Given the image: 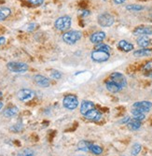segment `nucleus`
I'll use <instances>...</instances> for the list:
<instances>
[{
  "mask_svg": "<svg viewBox=\"0 0 152 156\" xmlns=\"http://www.w3.org/2000/svg\"><path fill=\"white\" fill-rule=\"evenodd\" d=\"M90 151L93 153V154H96V155H99L103 152V149L98 146V145H94V144H92L91 147H90Z\"/></svg>",
  "mask_w": 152,
  "mask_h": 156,
  "instance_id": "24",
  "label": "nucleus"
},
{
  "mask_svg": "<svg viewBox=\"0 0 152 156\" xmlns=\"http://www.w3.org/2000/svg\"><path fill=\"white\" fill-rule=\"evenodd\" d=\"M34 80L35 82L40 87H44V88H47L50 86V81L48 78H46L45 76H42V75H36L34 77Z\"/></svg>",
  "mask_w": 152,
  "mask_h": 156,
  "instance_id": "12",
  "label": "nucleus"
},
{
  "mask_svg": "<svg viewBox=\"0 0 152 156\" xmlns=\"http://www.w3.org/2000/svg\"><path fill=\"white\" fill-rule=\"evenodd\" d=\"M54 26L59 31H65L71 26V18L69 16L59 17L54 23Z\"/></svg>",
  "mask_w": 152,
  "mask_h": 156,
  "instance_id": "2",
  "label": "nucleus"
},
{
  "mask_svg": "<svg viewBox=\"0 0 152 156\" xmlns=\"http://www.w3.org/2000/svg\"><path fill=\"white\" fill-rule=\"evenodd\" d=\"M91 145H92V143H90L89 141L81 140V141H79L78 144V149L79 151H89Z\"/></svg>",
  "mask_w": 152,
  "mask_h": 156,
  "instance_id": "21",
  "label": "nucleus"
},
{
  "mask_svg": "<svg viewBox=\"0 0 152 156\" xmlns=\"http://www.w3.org/2000/svg\"><path fill=\"white\" fill-rule=\"evenodd\" d=\"M152 54L151 49H140L133 52V55L136 57H143V56H149Z\"/></svg>",
  "mask_w": 152,
  "mask_h": 156,
  "instance_id": "20",
  "label": "nucleus"
},
{
  "mask_svg": "<svg viewBox=\"0 0 152 156\" xmlns=\"http://www.w3.org/2000/svg\"><path fill=\"white\" fill-rule=\"evenodd\" d=\"M127 125H128V128L132 131H136L138 130L141 127V121H138V120H135V119H133V120H130L128 122H127Z\"/></svg>",
  "mask_w": 152,
  "mask_h": 156,
  "instance_id": "17",
  "label": "nucleus"
},
{
  "mask_svg": "<svg viewBox=\"0 0 152 156\" xmlns=\"http://www.w3.org/2000/svg\"><path fill=\"white\" fill-rule=\"evenodd\" d=\"M82 34L79 31H70V32H66L63 35V40L65 42L66 44L69 45H73L81 38Z\"/></svg>",
  "mask_w": 152,
  "mask_h": 156,
  "instance_id": "1",
  "label": "nucleus"
},
{
  "mask_svg": "<svg viewBox=\"0 0 152 156\" xmlns=\"http://www.w3.org/2000/svg\"><path fill=\"white\" fill-rule=\"evenodd\" d=\"M141 149H142V146L139 143H135V144H133L131 152H132V154L133 156H136V155H138V153L141 151Z\"/></svg>",
  "mask_w": 152,
  "mask_h": 156,
  "instance_id": "26",
  "label": "nucleus"
},
{
  "mask_svg": "<svg viewBox=\"0 0 152 156\" xmlns=\"http://www.w3.org/2000/svg\"><path fill=\"white\" fill-rule=\"evenodd\" d=\"M133 33L134 36H140V37L141 36H149V35H152V28L148 27V26L141 25V26L136 27Z\"/></svg>",
  "mask_w": 152,
  "mask_h": 156,
  "instance_id": "9",
  "label": "nucleus"
},
{
  "mask_svg": "<svg viewBox=\"0 0 152 156\" xmlns=\"http://www.w3.org/2000/svg\"><path fill=\"white\" fill-rule=\"evenodd\" d=\"M143 70L146 72H152V61H149L145 64L143 66Z\"/></svg>",
  "mask_w": 152,
  "mask_h": 156,
  "instance_id": "29",
  "label": "nucleus"
},
{
  "mask_svg": "<svg viewBox=\"0 0 152 156\" xmlns=\"http://www.w3.org/2000/svg\"><path fill=\"white\" fill-rule=\"evenodd\" d=\"M150 18H151V20H152V13L150 14Z\"/></svg>",
  "mask_w": 152,
  "mask_h": 156,
  "instance_id": "36",
  "label": "nucleus"
},
{
  "mask_svg": "<svg viewBox=\"0 0 152 156\" xmlns=\"http://www.w3.org/2000/svg\"><path fill=\"white\" fill-rule=\"evenodd\" d=\"M36 94L34 91L30 89H22L17 93V97L22 102H27L30 101L35 97Z\"/></svg>",
  "mask_w": 152,
  "mask_h": 156,
  "instance_id": "6",
  "label": "nucleus"
},
{
  "mask_svg": "<svg viewBox=\"0 0 152 156\" xmlns=\"http://www.w3.org/2000/svg\"><path fill=\"white\" fill-rule=\"evenodd\" d=\"M5 41H6V38H5V37H0V45L3 44V43H5Z\"/></svg>",
  "mask_w": 152,
  "mask_h": 156,
  "instance_id": "32",
  "label": "nucleus"
},
{
  "mask_svg": "<svg viewBox=\"0 0 152 156\" xmlns=\"http://www.w3.org/2000/svg\"><path fill=\"white\" fill-rule=\"evenodd\" d=\"M125 1H126V0H113V2H114L115 4H117V5H120V4L124 3Z\"/></svg>",
  "mask_w": 152,
  "mask_h": 156,
  "instance_id": "31",
  "label": "nucleus"
},
{
  "mask_svg": "<svg viewBox=\"0 0 152 156\" xmlns=\"http://www.w3.org/2000/svg\"><path fill=\"white\" fill-rule=\"evenodd\" d=\"M2 108H3V103H2L1 101H0V110H1Z\"/></svg>",
  "mask_w": 152,
  "mask_h": 156,
  "instance_id": "33",
  "label": "nucleus"
},
{
  "mask_svg": "<svg viewBox=\"0 0 152 156\" xmlns=\"http://www.w3.org/2000/svg\"><path fill=\"white\" fill-rule=\"evenodd\" d=\"M28 1L33 4V5H36V6H39L41 4H43L44 2V0H28Z\"/></svg>",
  "mask_w": 152,
  "mask_h": 156,
  "instance_id": "30",
  "label": "nucleus"
},
{
  "mask_svg": "<svg viewBox=\"0 0 152 156\" xmlns=\"http://www.w3.org/2000/svg\"><path fill=\"white\" fill-rule=\"evenodd\" d=\"M144 9L143 6L140 5H135V4H132V5H128L126 7V9L129 11H140Z\"/></svg>",
  "mask_w": 152,
  "mask_h": 156,
  "instance_id": "25",
  "label": "nucleus"
},
{
  "mask_svg": "<svg viewBox=\"0 0 152 156\" xmlns=\"http://www.w3.org/2000/svg\"><path fill=\"white\" fill-rule=\"evenodd\" d=\"M137 44L142 48H147L150 45V39L147 36H141L137 38Z\"/></svg>",
  "mask_w": 152,
  "mask_h": 156,
  "instance_id": "18",
  "label": "nucleus"
},
{
  "mask_svg": "<svg viewBox=\"0 0 152 156\" xmlns=\"http://www.w3.org/2000/svg\"><path fill=\"white\" fill-rule=\"evenodd\" d=\"M91 57H92V60L94 61V62L102 63V62H105V61H107L109 59L110 54H109V52L95 50V51H93L92 52Z\"/></svg>",
  "mask_w": 152,
  "mask_h": 156,
  "instance_id": "5",
  "label": "nucleus"
},
{
  "mask_svg": "<svg viewBox=\"0 0 152 156\" xmlns=\"http://www.w3.org/2000/svg\"><path fill=\"white\" fill-rule=\"evenodd\" d=\"M63 105L65 108L69 110H74L78 106V97L74 94H67L63 99Z\"/></svg>",
  "mask_w": 152,
  "mask_h": 156,
  "instance_id": "3",
  "label": "nucleus"
},
{
  "mask_svg": "<svg viewBox=\"0 0 152 156\" xmlns=\"http://www.w3.org/2000/svg\"><path fill=\"white\" fill-rule=\"evenodd\" d=\"M118 47H119V49H120L121 51H125V52H129L133 50V45L126 40H120L118 43Z\"/></svg>",
  "mask_w": 152,
  "mask_h": 156,
  "instance_id": "15",
  "label": "nucleus"
},
{
  "mask_svg": "<svg viewBox=\"0 0 152 156\" xmlns=\"http://www.w3.org/2000/svg\"><path fill=\"white\" fill-rule=\"evenodd\" d=\"M1 97H2V93L0 92V99H1Z\"/></svg>",
  "mask_w": 152,
  "mask_h": 156,
  "instance_id": "35",
  "label": "nucleus"
},
{
  "mask_svg": "<svg viewBox=\"0 0 152 156\" xmlns=\"http://www.w3.org/2000/svg\"><path fill=\"white\" fill-rule=\"evenodd\" d=\"M11 13L10 9L6 8V7H1L0 8V21H4L6 20Z\"/></svg>",
  "mask_w": 152,
  "mask_h": 156,
  "instance_id": "22",
  "label": "nucleus"
},
{
  "mask_svg": "<svg viewBox=\"0 0 152 156\" xmlns=\"http://www.w3.org/2000/svg\"><path fill=\"white\" fill-rule=\"evenodd\" d=\"M98 23L103 27H109L114 23V18L111 14L103 13L98 17Z\"/></svg>",
  "mask_w": 152,
  "mask_h": 156,
  "instance_id": "7",
  "label": "nucleus"
},
{
  "mask_svg": "<svg viewBox=\"0 0 152 156\" xmlns=\"http://www.w3.org/2000/svg\"><path fill=\"white\" fill-rule=\"evenodd\" d=\"M105 87L109 92H111V93H118L122 90L121 87H119V85H117L116 83H114L111 80H107L105 82Z\"/></svg>",
  "mask_w": 152,
  "mask_h": 156,
  "instance_id": "16",
  "label": "nucleus"
},
{
  "mask_svg": "<svg viewBox=\"0 0 152 156\" xmlns=\"http://www.w3.org/2000/svg\"><path fill=\"white\" fill-rule=\"evenodd\" d=\"M23 156H35V155L32 154V153H29V154H25V155H23Z\"/></svg>",
  "mask_w": 152,
  "mask_h": 156,
  "instance_id": "34",
  "label": "nucleus"
},
{
  "mask_svg": "<svg viewBox=\"0 0 152 156\" xmlns=\"http://www.w3.org/2000/svg\"><path fill=\"white\" fill-rule=\"evenodd\" d=\"M152 107V103L148 102V101H141V102H137L133 104V108L139 110L143 113L148 112L150 110Z\"/></svg>",
  "mask_w": 152,
  "mask_h": 156,
  "instance_id": "10",
  "label": "nucleus"
},
{
  "mask_svg": "<svg viewBox=\"0 0 152 156\" xmlns=\"http://www.w3.org/2000/svg\"><path fill=\"white\" fill-rule=\"evenodd\" d=\"M7 67L9 71L14 73H23L26 72L27 69H28V66L22 62H9L7 65Z\"/></svg>",
  "mask_w": 152,
  "mask_h": 156,
  "instance_id": "4",
  "label": "nucleus"
},
{
  "mask_svg": "<svg viewBox=\"0 0 152 156\" xmlns=\"http://www.w3.org/2000/svg\"><path fill=\"white\" fill-rule=\"evenodd\" d=\"M19 109L17 107H10L5 109L4 111V116L7 118H11V117H14L17 113H18Z\"/></svg>",
  "mask_w": 152,
  "mask_h": 156,
  "instance_id": "19",
  "label": "nucleus"
},
{
  "mask_svg": "<svg viewBox=\"0 0 152 156\" xmlns=\"http://www.w3.org/2000/svg\"><path fill=\"white\" fill-rule=\"evenodd\" d=\"M50 77L55 79V80H59V79L62 78V73L60 71H57V70H52Z\"/></svg>",
  "mask_w": 152,
  "mask_h": 156,
  "instance_id": "28",
  "label": "nucleus"
},
{
  "mask_svg": "<svg viewBox=\"0 0 152 156\" xmlns=\"http://www.w3.org/2000/svg\"><path fill=\"white\" fill-rule=\"evenodd\" d=\"M94 108V104L92 102V101H89V100H84V101H82L81 103V106H80V112H81V114H83L85 115L86 113L92 109Z\"/></svg>",
  "mask_w": 152,
  "mask_h": 156,
  "instance_id": "14",
  "label": "nucleus"
},
{
  "mask_svg": "<svg viewBox=\"0 0 152 156\" xmlns=\"http://www.w3.org/2000/svg\"><path fill=\"white\" fill-rule=\"evenodd\" d=\"M86 119L90 120V121H93V122H98L101 120L102 118V113L100 111H98L97 109H92L90 111H88L86 114L84 115Z\"/></svg>",
  "mask_w": 152,
  "mask_h": 156,
  "instance_id": "11",
  "label": "nucleus"
},
{
  "mask_svg": "<svg viewBox=\"0 0 152 156\" xmlns=\"http://www.w3.org/2000/svg\"><path fill=\"white\" fill-rule=\"evenodd\" d=\"M95 50L97 51H105V52H109L110 50H111V48H110L108 45L106 44H99L95 47Z\"/></svg>",
  "mask_w": 152,
  "mask_h": 156,
  "instance_id": "27",
  "label": "nucleus"
},
{
  "mask_svg": "<svg viewBox=\"0 0 152 156\" xmlns=\"http://www.w3.org/2000/svg\"><path fill=\"white\" fill-rule=\"evenodd\" d=\"M113 81L114 83H116L117 85H119V87L121 88H124L125 86H127V80H126V78L124 77L121 73H118V72H115V73H112L110 75V80Z\"/></svg>",
  "mask_w": 152,
  "mask_h": 156,
  "instance_id": "8",
  "label": "nucleus"
},
{
  "mask_svg": "<svg viewBox=\"0 0 152 156\" xmlns=\"http://www.w3.org/2000/svg\"><path fill=\"white\" fill-rule=\"evenodd\" d=\"M105 38V33L102 32V31H98V32H95L93 34H92V36L90 37V40L92 43L94 44H99Z\"/></svg>",
  "mask_w": 152,
  "mask_h": 156,
  "instance_id": "13",
  "label": "nucleus"
},
{
  "mask_svg": "<svg viewBox=\"0 0 152 156\" xmlns=\"http://www.w3.org/2000/svg\"><path fill=\"white\" fill-rule=\"evenodd\" d=\"M132 114L133 115V119L135 120H138V121H142L146 118L145 116V113L139 111V110H137L135 108H133L132 109Z\"/></svg>",
  "mask_w": 152,
  "mask_h": 156,
  "instance_id": "23",
  "label": "nucleus"
}]
</instances>
